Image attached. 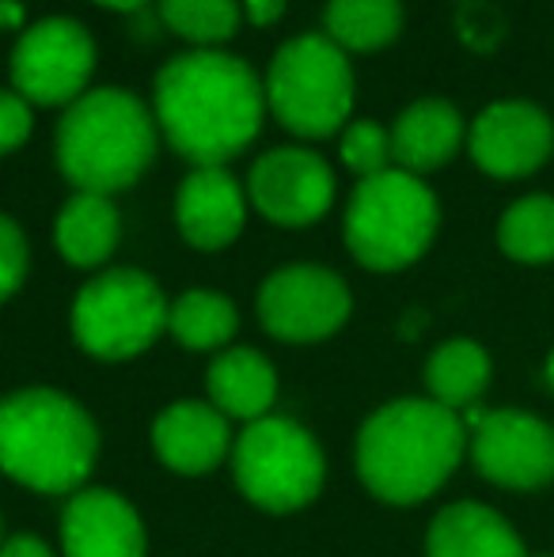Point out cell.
<instances>
[{
	"label": "cell",
	"instance_id": "7402d4cb",
	"mask_svg": "<svg viewBox=\"0 0 554 557\" xmlns=\"http://www.w3.org/2000/svg\"><path fill=\"white\" fill-rule=\"evenodd\" d=\"M487 383H490V357L471 337H452V342L436 345L426 364L429 398L456 413L471 410L475 398L487 391Z\"/></svg>",
	"mask_w": 554,
	"mask_h": 557
},
{
	"label": "cell",
	"instance_id": "30bf717a",
	"mask_svg": "<svg viewBox=\"0 0 554 557\" xmlns=\"http://www.w3.org/2000/svg\"><path fill=\"white\" fill-rule=\"evenodd\" d=\"M349 288L334 270L323 265H285L270 273L259 288V323L278 342H323L349 319Z\"/></svg>",
	"mask_w": 554,
	"mask_h": 557
},
{
	"label": "cell",
	"instance_id": "8992f818",
	"mask_svg": "<svg viewBox=\"0 0 554 557\" xmlns=\"http://www.w3.org/2000/svg\"><path fill=\"white\" fill-rule=\"evenodd\" d=\"M267 107L293 137L323 140L354 114V65L327 35H296L267 69Z\"/></svg>",
	"mask_w": 554,
	"mask_h": 557
},
{
	"label": "cell",
	"instance_id": "7c38bea8",
	"mask_svg": "<svg viewBox=\"0 0 554 557\" xmlns=\"http://www.w3.org/2000/svg\"><path fill=\"white\" fill-rule=\"evenodd\" d=\"M471 459L494 485L543 490L554 482V429L525 410L482 413L471 429Z\"/></svg>",
	"mask_w": 554,
	"mask_h": 557
},
{
	"label": "cell",
	"instance_id": "ffe728a7",
	"mask_svg": "<svg viewBox=\"0 0 554 557\" xmlns=\"http://www.w3.org/2000/svg\"><path fill=\"white\" fill-rule=\"evenodd\" d=\"M122 239V216L103 194H73L53 221V243L76 270H96L114 255Z\"/></svg>",
	"mask_w": 554,
	"mask_h": 557
},
{
	"label": "cell",
	"instance_id": "e0dca14e",
	"mask_svg": "<svg viewBox=\"0 0 554 557\" xmlns=\"http://www.w3.org/2000/svg\"><path fill=\"white\" fill-rule=\"evenodd\" d=\"M464 117L444 99H418L392 125V160L399 171L426 175L452 160L464 148Z\"/></svg>",
	"mask_w": 554,
	"mask_h": 557
},
{
	"label": "cell",
	"instance_id": "836d02e7",
	"mask_svg": "<svg viewBox=\"0 0 554 557\" xmlns=\"http://www.w3.org/2000/svg\"><path fill=\"white\" fill-rule=\"evenodd\" d=\"M0 535H4V516H0Z\"/></svg>",
	"mask_w": 554,
	"mask_h": 557
},
{
	"label": "cell",
	"instance_id": "2e32d148",
	"mask_svg": "<svg viewBox=\"0 0 554 557\" xmlns=\"http://www.w3.org/2000/svg\"><path fill=\"white\" fill-rule=\"evenodd\" d=\"M152 444L163 467L178 474H209L229 455V418L213 403H175L156 418Z\"/></svg>",
	"mask_w": 554,
	"mask_h": 557
},
{
	"label": "cell",
	"instance_id": "e575fe53",
	"mask_svg": "<svg viewBox=\"0 0 554 557\" xmlns=\"http://www.w3.org/2000/svg\"><path fill=\"white\" fill-rule=\"evenodd\" d=\"M528 557H551V554H528Z\"/></svg>",
	"mask_w": 554,
	"mask_h": 557
},
{
	"label": "cell",
	"instance_id": "4316f807",
	"mask_svg": "<svg viewBox=\"0 0 554 557\" xmlns=\"http://www.w3.org/2000/svg\"><path fill=\"white\" fill-rule=\"evenodd\" d=\"M30 265V250H27V235L20 232V224L12 216L0 213V304L23 285Z\"/></svg>",
	"mask_w": 554,
	"mask_h": 557
},
{
	"label": "cell",
	"instance_id": "8fae6325",
	"mask_svg": "<svg viewBox=\"0 0 554 557\" xmlns=\"http://www.w3.org/2000/svg\"><path fill=\"white\" fill-rule=\"evenodd\" d=\"M247 201L281 227H308L334 201V171L319 152L300 145L270 148L247 171Z\"/></svg>",
	"mask_w": 554,
	"mask_h": 557
},
{
	"label": "cell",
	"instance_id": "83f0119b",
	"mask_svg": "<svg viewBox=\"0 0 554 557\" xmlns=\"http://www.w3.org/2000/svg\"><path fill=\"white\" fill-rule=\"evenodd\" d=\"M30 129H35V114L27 99L20 91H0V156H12L15 148L27 145Z\"/></svg>",
	"mask_w": 554,
	"mask_h": 557
},
{
	"label": "cell",
	"instance_id": "d6a6232c",
	"mask_svg": "<svg viewBox=\"0 0 554 557\" xmlns=\"http://www.w3.org/2000/svg\"><path fill=\"white\" fill-rule=\"evenodd\" d=\"M547 383H551V391H554V349H551V357H547Z\"/></svg>",
	"mask_w": 554,
	"mask_h": 557
},
{
	"label": "cell",
	"instance_id": "484cf974",
	"mask_svg": "<svg viewBox=\"0 0 554 557\" xmlns=\"http://www.w3.org/2000/svg\"><path fill=\"white\" fill-rule=\"evenodd\" d=\"M338 148H342V163L361 178H372L392 168V133L380 122H365V117L361 122H349Z\"/></svg>",
	"mask_w": 554,
	"mask_h": 557
},
{
	"label": "cell",
	"instance_id": "f1b7e54d",
	"mask_svg": "<svg viewBox=\"0 0 554 557\" xmlns=\"http://www.w3.org/2000/svg\"><path fill=\"white\" fill-rule=\"evenodd\" d=\"M244 15L255 27H270L285 15V0H244Z\"/></svg>",
	"mask_w": 554,
	"mask_h": 557
},
{
	"label": "cell",
	"instance_id": "f546056e",
	"mask_svg": "<svg viewBox=\"0 0 554 557\" xmlns=\"http://www.w3.org/2000/svg\"><path fill=\"white\" fill-rule=\"evenodd\" d=\"M0 557H53V550L35 535H15L0 546Z\"/></svg>",
	"mask_w": 554,
	"mask_h": 557
},
{
	"label": "cell",
	"instance_id": "52a82bcc",
	"mask_svg": "<svg viewBox=\"0 0 554 557\" xmlns=\"http://www.w3.org/2000/svg\"><path fill=\"white\" fill-rule=\"evenodd\" d=\"M171 304L140 270H107L76 293L73 337L99 360H130L168 331Z\"/></svg>",
	"mask_w": 554,
	"mask_h": 557
},
{
	"label": "cell",
	"instance_id": "5bb4252c",
	"mask_svg": "<svg viewBox=\"0 0 554 557\" xmlns=\"http://www.w3.org/2000/svg\"><path fill=\"white\" fill-rule=\"evenodd\" d=\"M175 224L198 250H224L247 224V190L224 168H194L178 183Z\"/></svg>",
	"mask_w": 554,
	"mask_h": 557
},
{
	"label": "cell",
	"instance_id": "d6986e66",
	"mask_svg": "<svg viewBox=\"0 0 554 557\" xmlns=\"http://www.w3.org/2000/svg\"><path fill=\"white\" fill-rule=\"evenodd\" d=\"M206 387L224 418H239L251 425V421L270 418V406L278 398V372L259 349L236 345L209 364Z\"/></svg>",
	"mask_w": 554,
	"mask_h": 557
},
{
	"label": "cell",
	"instance_id": "d4e9b609",
	"mask_svg": "<svg viewBox=\"0 0 554 557\" xmlns=\"http://www.w3.org/2000/svg\"><path fill=\"white\" fill-rule=\"evenodd\" d=\"M156 12L194 50H217L239 30V0H156Z\"/></svg>",
	"mask_w": 554,
	"mask_h": 557
},
{
	"label": "cell",
	"instance_id": "9a60e30c",
	"mask_svg": "<svg viewBox=\"0 0 554 557\" xmlns=\"http://www.w3.org/2000/svg\"><path fill=\"white\" fill-rule=\"evenodd\" d=\"M65 557H145V528L114 490H76L61 516Z\"/></svg>",
	"mask_w": 554,
	"mask_h": 557
},
{
	"label": "cell",
	"instance_id": "4fadbf2b",
	"mask_svg": "<svg viewBox=\"0 0 554 557\" xmlns=\"http://www.w3.org/2000/svg\"><path fill=\"white\" fill-rule=\"evenodd\" d=\"M471 160L494 178H525L554 152V125L543 107L525 99L490 103L467 129Z\"/></svg>",
	"mask_w": 554,
	"mask_h": 557
},
{
	"label": "cell",
	"instance_id": "4dcf8cb0",
	"mask_svg": "<svg viewBox=\"0 0 554 557\" xmlns=\"http://www.w3.org/2000/svg\"><path fill=\"white\" fill-rule=\"evenodd\" d=\"M27 12H23L20 0H0V30H20Z\"/></svg>",
	"mask_w": 554,
	"mask_h": 557
},
{
	"label": "cell",
	"instance_id": "ba28073f",
	"mask_svg": "<svg viewBox=\"0 0 554 557\" xmlns=\"http://www.w3.org/2000/svg\"><path fill=\"white\" fill-rule=\"evenodd\" d=\"M239 490L267 512H296L323 490V451L308 429L288 418H262L232 447Z\"/></svg>",
	"mask_w": 554,
	"mask_h": 557
},
{
	"label": "cell",
	"instance_id": "9c48e42d",
	"mask_svg": "<svg viewBox=\"0 0 554 557\" xmlns=\"http://www.w3.org/2000/svg\"><path fill=\"white\" fill-rule=\"evenodd\" d=\"M8 69L30 107H73L96 73V38L73 15H46L20 30Z\"/></svg>",
	"mask_w": 554,
	"mask_h": 557
},
{
	"label": "cell",
	"instance_id": "44dd1931",
	"mask_svg": "<svg viewBox=\"0 0 554 557\" xmlns=\"http://www.w3.org/2000/svg\"><path fill=\"white\" fill-rule=\"evenodd\" d=\"M403 30V0H331L323 35L346 53H377Z\"/></svg>",
	"mask_w": 554,
	"mask_h": 557
},
{
	"label": "cell",
	"instance_id": "5b68a950",
	"mask_svg": "<svg viewBox=\"0 0 554 557\" xmlns=\"http://www.w3.org/2000/svg\"><path fill=\"white\" fill-rule=\"evenodd\" d=\"M441 224L436 198L418 175L387 168L361 178L346 206V247L365 270L395 273L415 265Z\"/></svg>",
	"mask_w": 554,
	"mask_h": 557
},
{
	"label": "cell",
	"instance_id": "277c9868",
	"mask_svg": "<svg viewBox=\"0 0 554 557\" xmlns=\"http://www.w3.org/2000/svg\"><path fill=\"white\" fill-rule=\"evenodd\" d=\"M99 455L96 421L50 387L0 398V470L38 493H76Z\"/></svg>",
	"mask_w": 554,
	"mask_h": 557
},
{
	"label": "cell",
	"instance_id": "ac0fdd59",
	"mask_svg": "<svg viewBox=\"0 0 554 557\" xmlns=\"http://www.w3.org/2000/svg\"><path fill=\"white\" fill-rule=\"evenodd\" d=\"M426 557H528V550L505 516L475 500H459L429 523Z\"/></svg>",
	"mask_w": 554,
	"mask_h": 557
},
{
	"label": "cell",
	"instance_id": "1f68e13d",
	"mask_svg": "<svg viewBox=\"0 0 554 557\" xmlns=\"http://www.w3.org/2000/svg\"><path fill=\"white\" fill-rule=\"evenodd\" d=\"M99 8H114V12H140L148 0H96Z\"/></svg>",
	"mask_w": 554,
	"mask_h": 557
},
{
	"label": "cell",
	"instance_id": "6da1fadb",
	"mask_svg": "<svg viewBox=\"0 0 554 557\" xmlns=\"http://www.w3.org/2000/svg\"><path fill=\"white\" fill-rule=\"evenodd\" d=\"M152 117L160 137L194 168H224L259 137L267 84L236 53H178L156 73Z\"/></svg>",
	"mask_w": 554,
	"mask_h": 557
},
{
	"label": "cell",
	"instance_id": "3957f363",
	"mask_svg": "<svg viewBox=\"0 0 554 557\" xmlns=\"http://www.w3.org/2000/svg\"><path fill=\"white\" fill-rule=\"evenodd\" d=\"M160 129L156 117L134 91L91 88L65 107L53 137L58 168L76 194H111L130 190L156 160Z\"/></svg>",
	"mask_w": 554,
	"mask_h": 557
},
{
	"label": "cell",
	"instance_id": "603a6c76",
	"mask_svg": "<svg viewBox=\"0 0 554 557\" xmlns=\"http://www.w3.org/2000/svg\"><path fill=\"white\" fill-rule=\"evenodd\" d=\"M239 311L229 296L209 293V288H190L168 311V331L186 345V349H221L236 337Z\"/></svg>",
	"mask_w": 554,
	"mask_h": 557
},
{
	"label": "cell",
	"instance_id": "7a4b0ae2",
	"mask_svg": "<svg viewBox=\"0 0 554 557\" xmlns=\"http://www.w3.org/2000/svg\"><path fill=\"white\" fill-rule=\"evenodd\" d=\"M467 447V425L433 398H399L365 421L357 436V474L387 505L433 497Z\"/></svg>",
	"mask_w": 554,
	"mask_h": 557
},
{
	"label": "cell",
	"instance_id": "cb8c5ba5",
	"mask_svg": "<svg viewBox=\"0 0 554 557\" xmlns=\"http://www.w3.org/2000/svg\"><path fill=\"white\" fill-rule=\"evenodd\" d=\"M497 243L513 262L543 265L554 262V198L551 194H528L505 209L497 224Z\"/></svg>",
	"mask_w": 554,
	"mask_h": 557
}]
</instances>
